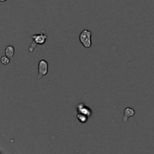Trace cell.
<instances>
[{
    "instance_id": "obj_3",
    "label": "cell",
    "mask_w": 154,
    "mask_h": 154,
    "mask_svg": "<svg viewBox=\"0 0 154 154\" xmlns=\"http://www.w3.org/2000/svg\"><path fill=\"white\" fill-rule=\"evenodd\" d=\"M47 72H48V62L46 60H40L38 62V74L36 79L40 80L42 77L47 74Z\"/></svg>"
},
{
    "instance_id": "obj_1",
    "label": "cell",
    "mask_w": 154,
    "mask_h": 154,
    "mask_svg": "<svg viewBox=\"0 0 154 154\" xmlns=\"http://www.w3.org/2000/svg\"><path fill=\"white\" fill-rule=\"evenodd\" d=\"M31 38H33V43H32L31 46L29 47V51L32 53L33 52L34 49L38 44L42 45V44L45 43L46 41H47V35L42 33L38 35H31Z\"/></svg>"
},
{
    "instance_id": "obj_6",
    "label": "cell",
    "mask_w": 154,
    "mask_h": 154,
    "mask_svg": "<svg viewBox=\"0 0 154 154\" xmlns=\"http://www.w3.org/2000/svg\"><path fill=\"white\" fill-rule=\"evenodd\" d=\"M5 53H6V56H8L10 58L13 57V56L15 54V47H13L12 45H8L6 48Z\"/></svg>"
},
{
    "instance_id": "obj_7",
    "label": "cell",
    "mask_w": 154,
    "mask_h": 154,
    "mask_svg": "<svg viewBox=\"0 0 154 154\" xmlns=\"http://www.w3.org/2000/svg\"><path fill=\"white\" fill-rule=\"evenodd\" d=\"M88 117H87L85 114H80V113H78V115H77V119H78V121H80L81 123H85L88 120Z\"/></svg>"
},
{
    "instance_id": "obj_2",
    "label": "cell",
    "mask_w": 154,
    "mask_h": 154,
    "mask_svg": "<svg viewBox=\"0 0 154 154\" xmlns=\"http://www.w3.org/2000/svg\"><path fill=\"white\" fill-rule=\"evenodd\" d=\"M91 36H92V31L88 30V29H84L82 31L79 35V40L80 43L86 48H89L92 45Z\"/></svg>"
},
{
    "instance_id": "obj_4",
    "label": "cell",
    "mask_w": 154,
    "mask_h": 154,
    "mask_svg": "<svg viewBox=\"0 0 154 154\" xmlns=\"http://www.w3.org/2000/svg\"><path fill=\"white\" fill-rule=\"evenodd\" d=\"M135 114V111L134 109L131 108H126L124 110V115H123V123H126V122L128 121V120H129V117L134 116Z\"/></svg>"
},
{
    "instance_id": "obj_8",
    "label": "cell",
    "mask_w": 154,
    "mask_h": 154,
    "mask_svg": "<svg viewBox=\"0 0 154 154\" xmlns=\"http://www.w3.org/2000/svg\"><path fill=\"white\" fill-rule=\"evenodd\" d=\"M10 57H8V56H2V58H1V62H2L3 65H7V64H8L10 62Z\"/></svg>"
},
{
    "instance_id": "obj_5",
    "label": "cell",
    "mask_w": 154,
    "mask_h": 154,
    "mask_svg": "<svg viewBox=\"0 0 154 154\" xmlns=\"http://www.w3.org/2000/svg\"><path fill=\"white\" fill-rule=\"evenodd\" d=\"M78 112L85 114L87 117H90L91 114H92V111H91L90 109L89 108H87L83 104H79L78 105Z\"/></svg>"
},
{
    "instance_id": "obj_9",
    "label": "cell",
    "mask_w": 154,
    "mask_h": 154,
    "mask_svg": "<svg viewBox=\"0 0 154 154\" xmlns=\"http://www.w3.org/2000/svg\"><path fill=\"white\" fill-rule=\"evenodd\" d=\"M1 2H5V1H7V0H0Z\"/></svg>"
}]
</instances>
